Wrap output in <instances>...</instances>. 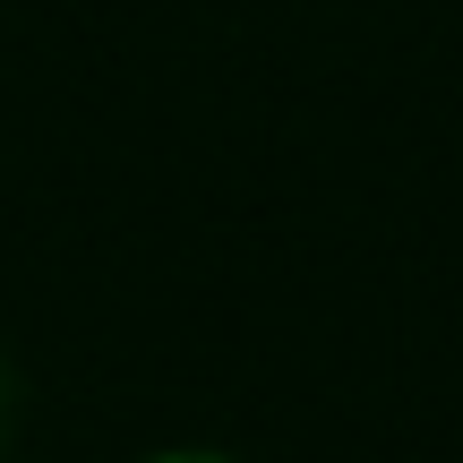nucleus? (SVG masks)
Returning <instances> with one entry per match:
<instances>
[{
    "mask_svg": "<svg viewBox=\"0 0 463 463\" xmlns=\"http://www.w3.org/2000/svg\"><path fill=\"white\" fill-rule=\"evenodd\" d=\"M155 463H223V455H155Z\"/></svg>",
    "mask_w": 463,
    "mask_h": 463,
    "instance_id": "1",
    "label": "nucleus"
}]
</instances>
